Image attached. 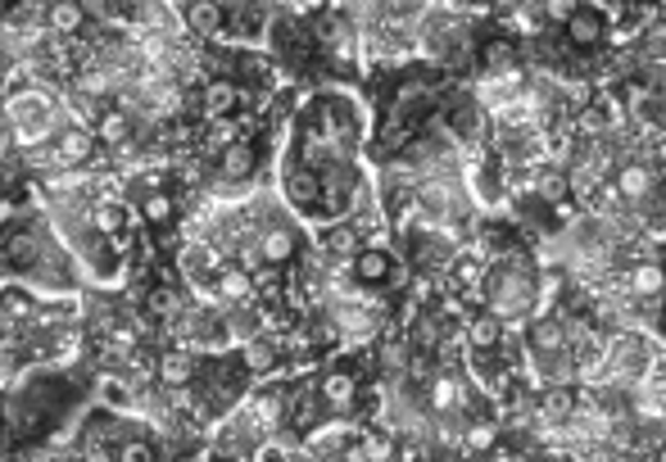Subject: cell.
Instances as JSON below:
<instances>
[{
  "label": "cell",
  "instance_id": "6da1fadb",
  "mask_svg": "<svg viewBox=\"0 0 666 462\" xmlns=\"http://www.w3.org/2000/svg\"><path fill=\"white\" fill-rule=\"evenodd\" d=\"M486 299H490V313L499 322L531 318V308H535V276H531V268L526 263H499V268H490Z\"/></svg>",
  "mask_w": 666,
  "mask_h": 462
},
{
  "label": "cell",
  "instance_id": "7a4b0ae2",
  "mask_svg": "<svg viewBox=\"0 0 666 462\" xmlns=\"http://www.w3.org/2000/svg\"><path fill=\"white\" fill-rule=\"evenodd\" d=\"M617 200L626 204H644L657 196V159H630L617 168V181H613Z\"/></svg>",
  "mask_w": 666,
  "mask_h": 462
},
{
  "label": "cell",
  "instance_id": "3957f363",
  "mask_svg": "<svg viewBox=\"0 0 666 462\" xmlns=\"http://www.w3.org/2000/svg\"><path fill=\"white\" fill-rule=\"evenodd\" d=\"M50 150H55L59 173H64V168H82V164H91V154H96V137L86 132V122H64V128L50 137Z\"/></svg>",
  "mask_w": 666,
  "mask_h": 462
},
{
  "label": "cell",
  "instance_id": "277c9868",
  "mask_svg": "<svg viewBox=\"0 0 666 462\" xmlns=\"http://www.w3.org/2000/svg\"><path fill=\"white\" fill-rule=\"evenodd\" d=\"M295 250H299V240H295V227H286V223H267L263 232H254V254H259V263L282 268V263L295 259Z\"/></svg>",
  "mask_w": 666,
  "mask_h": 462
},
{
  "label": "cell",
  "instance_id": "5b68a950",
  "mask_svg": "<svg viewBox=\"0 0 666 462\" xmlns=\"http://www.w3.org/2000/svg\"><path fill=\"white\" fill-rule=\"evenodd\" d=\"M218 299L227 304V308H236V304H259V286H254V276H250V268H218Z\"/></svg>",
  "mask_w": 666,
  "mask_h": 462
},
{
  "label": "cell",
  "instance_id": "8992f818",
  "mask_svg": "<svg viewBox=\"0 0 666 462\" xmlns=\"http://www.w3.org/2000/svg\"><path fill=\"white\" fill-rule=\"evenodd\" d=\"M86 27V5L82 0H46V33L73 37Z\"/></svg>",
  "mask_w": 666,
  "mask_h": 462
},
{
  "label": "cell",
  "instance_id": "52a82bcc",
  "mask_svg": "<svg viewBox=\"0 0 666 462\" xmlns=\"http://www.w3.org/2000/svg\"><path fill=\"white\" fill-rule=\"evenodd\" d=\"M603 33H608V23H603V14H598V10L576 5V10L567 14V42H571V46H598V42H603Z\"/></svg>",
  "mask_w": 666,
  "mask_h": 462
},
{
  "label": "cell",
  "instance_id": "ba28073f",
  "mask_svg": "<svg viewBox=\"0 0 666 462\" xmlns=\"http://www.w3.org/2000/svg\"><path fill=\"white\" fill-rule=\"evenodd\" d=\"M354 272H358V282H368V286H381V282H404L400 263L390 259L385 250H362V254H358V263H354Z\"/></svg>",
  "mask_w": 666,
  "mask_h": 462
},
{
  "label": "cell",
  "instance_id": "9c48e42d",
  "mask_svg": "<svg viewBox=\"0 0 666 462\" xmlns=\"http://www.w3.org/2000/svg\"><path fill=\"white\" fill-rule=\"evenodd\" d=\"M236 105H240V86L227 82V78H214L204 86V96H200V114L204 118H227Z\"/></svg>",
  "mask_w": 666,
  "mask_h": 462
},
{
  "label": "cell",
  "instance_id": "30bf717a",
  "mask_svg": "<svg viewBox=\"0 0 666 462\" xmlns=\"http://www.w3.org/2000/svg\"><path fill=\"white\" fill-rule=\"evenodd\" d=\"M159 381L168 390H181L195 381V354L191 350H164L159 354Z\"/></svg>",
  "mask_w": 666,
  "mask_h": 462
},
{
  "label": "cell",
  "instance_id": "8fae6325",
  "mask_svg": "<svg viewBox=\"0 0 666 462\" xmlns=\"http://www.w3.org/2000/svg\"><path fill=\"white\" fill-rule=\"evenodd\" d=\"M96 137L100 145H109V150H118V145H128L132 141V118H128V109H105L100 118H96Z\"/></svg>",
  "mask_w": 666,
  "mask_h": 462
},
{
  "label": "cell",
  "instance_id": "7c38bea8",
  "mask_svg": "<svg viewBox=\"0 0 666 462\" xmlns=\"http://www.w3.org/2000/svg\"><path fill=\"white\" fill-rule=\"evenodd\" d=\"M218 173H223L227 181L250 177V173H254V145H250V141H231L227 150H218Z\"/></svg>",
  "mask_w": 666,
  "mask_h": 462
},
{
  "label": "cell",
  "instance_id": "4fadbf2b",
  "mask_svg": "<svg viewBox=\"0 0 666 462\" xmlns=\"http://www.w3.org/2000/svg\"><path fill=\"white\" fill-rule=\"evenodd\" d=\"M463 399H467L463 377H453V372L431 377V408H436V413H459V408H463Z\"/></svg>",
  "mask_w": 666,
  "mask_h": 462
},
{
  "label": "cell",
  "instance_id": "5bb4252c",
  "mask_svg": "<svg viewBox=\"0 0 666 462\" xmlns=\"http://www.w3.org/2000/svg\"><path fill=\"white\" fill-rule=\"evenodd\" d=\"M86 223H91V232H100V236H118L128 227V209L118 200H100V204L86 209Z\"/></svg>",
  "mask_w": 666,
  "mask_h": 462
},
{
  "label": "cell",
  "instance_id": "9a60e30c",
  "mask_svg": "<svg viewBox=\"0 0 666 462\" xmlns=\"http://www.w3.org/2000/svg\"><path fill=\"white\" fill-rule=\"evenodd\" d=\"M187 23H191V33H200V37H218L223 33V5L218 0H191Z\"/></svg>",
  "mask_w": 666,
  "mask_h": 462
},
{
  "label": "cell",
  "instance_id": "2e32d148",
  "mask_svg": "<svg viewBox=\"0 0 666 462\" xmlns=\"http://www.w3.org/2000/svg\"><path fill=\"white\" fill-rule=\"evenodd\" d=\"M377 358H381V372H385V377H404L408 363H413V345L404 341V335H395V341H381Z\"/></svg>",
  "mask_w": 666,
  "mask_h": 462
},
{
  "label": "cell",
  "instance_id": "e0dca14e",
  "mask_svg": "<svg viewBox=\"0 0 666 462\" xmlns=\"http://www.w3.org/2000/svg\"><path fill=\"white\" fill-rule=\"evenodd\" d=\"M354 394H358V381H354L349 372H341V367H336V372H326V377H322V399H326L331 408H349V404H354Z\"/></svg>",
  "mask_w": 666,
  "mask_h": 462
},
{
  "label": "cell",
  "instance_id": "ac0fdd59",
  "mask_svg": "<svg viewBox=\"0 0 666 462\" xmlns=\"http://www.w3.org/2000/svg\"><path fill=\"white\" fill-rule=\"evenodd\" d=\"M630 295L644 299V304L662 295V268H657V259H649V263H640V268L630 272Z\"/></svg>",
  "mask_w": 666,
  "mask_h": 462
},
{
  "label": "cell",
  "instance_id": "d6986e66",
  "mask_svg": "<svg viewBox=\"0 0 666 462\" xmlns=\"http://www.w3.org/2000/svg\"><path fill=\"white\" fill-rule=\"evenodd\" d=\"M444 341V322L431 313V308H421V313L413 318V335H408V345H421V350H436Z\"/></svg>",
  "mask_w": 666,
  "mask_h": 462
},
{
  "label": "cell",
  "instance_id": "ffe728a7",
  "mask_svg": "<svg viewBox=\"0 0 666 462\" xmlns=\"http://www.w3.org/2000/svg\"><path fill=\"white\" fill-rule=\"evenodd\" d=\"M571 408H576V399H571V390H567V386L544 390V399H539V417H544V422H562V426H567Z\"/></svg>",
  "mask_w": 666,
  "mask_h": 462
},
{
  "label": "cell",
  "instance_id": "44dd1931",
  "mask_svg": "<svg viewBox=\"0 0 666 462\" xmlns=\"http://www.w3.org/2000/svg\"><path fill=\"white\" fill-rule=\"evenodd\" d=\"M499 335H503V322H499L495 313H480V318L467 322V341H472L476 350H495Z\"/></svg>",
  "mask_w": 666,
  "mask_h": 462
},
{
  "label": "cell",
  "instance_id": "7402d4cb",
  "mask_svg": "<svg viewBox=\"0 0 666 462\" xmlns=\"http://www.w3.org/2000/svg\"><path fill=\"white\" fill-rule=\"evenodd\" d=\"M318 42H326V46H336L341 55H349V23H345V14H322L318 19Z\"/></svg>",
  "mask_w": 666,
  "mask_h": 462
},
{
  "label": "cell",
  "instance_id": "603a6c76",
  "mask_svg": "<svg viewBox=\"0 0 666 462\" xmlns=\"http://www.w3.org/2000/svg\"><path fill=\"white\" fill-rule=\"evenodd\" d=\"M181 313H187V299H181L177 291H155V295H150V318H159V322H173V318H181Z\"/></svg>",
  "mask_w": 666,
  "mask_h": 462
},
{
  "label": "cell",
  "instance_id": "cb8c5ba5",
  "mask_svg": "<svg viewBox=\"0 0 666 462\" xmlns=\"http://www.w3.org/2000/svg\"><path fill=\"white\" fill-rule=\"evenodd\" d=\"M480 122H486V109H480L476 100H467L463 109L449 114V128L459 132V137H480Z\"/></svg>",
  "mask_w": 666,
  "mask_h": 462
},
{
  "label": "cell",
  "instance_id": "d4e9b609",
  "mask_svg": "<svg viewBox=\"0 0 666 462\" xmlns=\"http://www.w3.org/2000/svg\"><path fill=\"white\" fill-rule=\"evenodd\" d=\"M141 218L155 223V227H164V223L173 218V196H168V191H145V196H141Z\"/></svg>",
  "mask_w": 666,
  "mask_h": 462
},
{
  "label": "cell",
  "instance_id": "484cf974",
  "mask_svg": "<svg viewBox=\"0 0 666 462\" xmlns=\"http://www.w3.org/2000/svg\"><path fill=\"white\" fill-rule=\"evenodd\" d=\"M486 69L490 78H518V55H512V46H486Z\"/></svg>",
  "mask_w": 666,
  "mask_h": 462
},
{
  "label": "cell",
  "instance_id": "4316f807",
  "mask_svg": "<svg viewBox=\"0 0 666 462\" xmlns=\"http://www.w3.org/2000/svg\"><path fill=\"white\" fill-rule=\"evenodd\" d=\"M531 191L544 196V200H562L567 196V177L554 173V168H539V173H531Z\"/></svg>",
  "mask_w": 666,
  "mask_h": 462
},
{
  "label": "cell",
  "instance_id": "83f0119b",
  "mask_svg": "<svg viewBox=\"0 0 666 462\" xmlns=\"http://www.w3.org/2000/svg\"><path fill=\"white\" fill-rule=\"evenodd\" d=\"M246 363L254 367V372H263V367L277 363V341H263V335H254V341H246Z\"/></svg>",
  "mask_w": 666,
  "mask_h": 462
},
{
  "label": "cell",
  "instance_id": "f1b7e54d",
  "mask_svg": "<svg viewBox=\"0 0 666 462\" xmlns=\"http://www.w3.org/2000/svg\"><path fill=\"white\" fill-rule=\"evenodd\" d=\"M27 318H33V304H27V299H19V295H5V299H0V322H5V327H19V322H27Z\"/></svg>",
  "mask_w": 666,
  "mask_h": 462
},
{
  "label": "cell",
  "instance_id": "f546056e",
  "mask_svg": "<svg viewBox=\"0 0 666 462\" xmlns=\"http://www.w3.org/2000/svg\"><path fill=\"white\" fill-rule=\"evenodd\" d=\"M100 394H105V404H114V408H123V404L132 408V399H136V394L123 386V377H105V381H100Z\"/></svg>",
  "mask_w": 666,
  "mask_h": 462
},
{
  "label": "cell",
  "instance_id": "4dcf8cb0",
  "mask_svg": "<svg viewBox=\"0 0 666 462\" xmlns=\"http://www.w3.org/2000/svg\"><path fill=\"white\" fill-rule=\"evenodd\" d=\"M581 0H539V14H544V23H567V14Z\"/></svg>",
  "mask_w": 666,
  "mask_h": 462
},
{
  "label": "cell",
  "instance_id": "1f68e13d",
  "mask_svg": "<svg viewBox=\"0 0 666 462\" xmlns=\"http://www.w3.org/2000/svg\"><path fill=\"white\" fill-rule=\"evenodd\" d=\"M118 462H155V449L145 440H123L118 445Z\"/></svg>",
  "mask_w": 666,
  "mask_h": 462
},
{
  "label": "cell",
  "instance_id": "d6a6232c",
  "mask_svg": "<svg viewBox=\"0 0 666 462\" xmlns=\"http://www.w3.org/2000/svg\"><path fill=\"white\" fill-rule=\"evenodd\" d=\"M231 141H240V128H236V122H218V128L209 132V145H214V150H227Z\"/></svg>",
  "mask_w": 666,
  "mask_h": 462
},
{
  "label": "cell",
  "instance_id": "836d02e7",
  "mask_svg": "<svg viewBox=\"0 0 666 462\" xmlns=\"http://www.w3.org/2000/svg\"><path fill=\"white\" fill-rule=\"evenodd\" d=\"M518 23H522V33H531V37H539V33H544V14H539V5H522Z\"/></svg>",
  "mask_w": 666,
  "mask_h": 462
},
{
  "label": "cell",
  "instance_id": "e575fe53",
  "mask_svg": "<svg viewBox=\"0 0 666 462\" xmlns=\"http://www.w3.org/2000/svg\"><path fill=\"white\" fill-rule=\"evenodd\" d=\"M463 440H467L472 449H480V445H490V440H495V430H490V426H472V430H467Z\"/></svg>",
  "mask_w": 666,
  "mask_h": 462
}]
</instances>
